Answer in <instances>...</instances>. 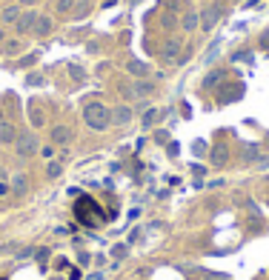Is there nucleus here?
<instances>
[{"label": "nucleus", "mask_w": 269, "mask_h": 280, "mask_svg": "<svg viewBox=\"0 0 269 280\" xmlns=\"http://www.w3.org/2000/svg\"><path fill=\"white\" fill-rule=\"evenodd\" d=\"M178 55H180V40H169L164 46V52H161L164 63H178Z\"/></svg>", "instance_id": "0eeeda50"}, {"label": "nucleus", "mask_w": 269, "mask_h": 280, "mask_svg": "<svg viewBox=\"0 0 269 280\" xmlns=\"http://www.w3.org/2000/svg\"><path fill=\"white\" fill-rule=\"evenodd\" d=\"M35 23H37V14L35 12H26V14H20V17L14 20V29H17V35H26V32H32V29H35Z\"/></svg>", "instance_id": "423d86ee"}, {"label": "nucleus", "mask_w": 269, "mask_h": 280, "mask_svg": "<svg viewBox=\"0 0 269 280\" xmlns=\"http://www.w3.org/2000/svg\"><path fill=\"white\" fill-rule=\"evenodd\" d=\"M221 6H218V3H215V6H206V9H203V14H200V26H203V32H209V29H215V23H218V20H221Z\"/></svg>", "instance_id": "20e7f679"}, {"label": "nucleus", "mask_w": 269, "mask_h": 280, "mask_svg": "<svg viewBox=\"0 0 269 280\" xmlns=\"http://www.w3.org/2000/svg\"><path fill=\"white\" fill-rule=\"evenodd\" d=\"M35 257L40 260V263H46V260H49V249H37V252H35Z\"/></svg>", "instance_id": "c85d7f7f"}, {"label": "nucleus", "mask_w": 269, "mask_h": 280, "mask_svg": "<svg viewBox=\"0 0 269 280\" xmlns=\"http://www.w3.org/2000/svg\"><path fill=\"white\" fill-rule=\"evenodd\" d=\"M20 3H23V6H35L37 0H20Z\"/></svg>", "instance_id": "c9c22d12"}, {"label": "nucleus", "mask_w": 269, "mask_h": 280, "mask_svg": "<svg viewBox=\"0 0 269 280\" xmlns=\"http://www.w3.org/2000/svg\"><path fill=\"white\" fill-rule=\"evenodd\" d=\"M3 40H6V35H3V29H0V43H3Z\"/></svg>", "instance_id": "4c0bfd02"}, {"label": "nucleus", "mask_w": 269, "mask_h": 280, "mask_svg": "<svg viewBox=\"0 0 269 280\" xmlns=\"http://www.w3.org/2000/svg\"><path fill=\"white\" fill-rule=\"evenodd\" d=\"M218 49H221V40H212V46L206 49V55H203V63H212V60L218 58Z\"/></svg>", "instance_id": "6ab92c4d"}, {"label": "nucleus", "mask_w": 269, "mask_h": 280, "mask_svg": "<svg viewBox=\"0 0 269 280\" xmlns=\"http://www.w3.org/2000/svg\"><path fill=\"white\" fill-rule=\"evenodd\" d=\"M129 255V249L123 243H117V246H112V257H117V260H123V257Z\"/></svg>", "instance_id": "b1692460"}, {"label": "nucleus", "mask_w": 269, "mask_h": 280, "mask_svg": "<svg viewBox=\"0 0 269 280\" xmlns=\"http://www.w3.org/2000/svg\"><path fill=\"white\" fill-rule=\"evenodd\" d=\"M0 252H3V249H0Z\"/></svg>", "instance_id": "58836bf2"}, {"label": "nucleus", "mask_w": 269, "mask_h": 280, "mask_svg": "<svg viewBox=\"0 0 269 280\" xmlns=\"http://www.w3.org/2000/svg\"><path fill=\"white\" fill-rule=\"evenodd\" d=\"M198 14L195 12H189V14H183V29H186V32H195V29H198Z\"/></svg>", "instance_id": "f3484780"}, {"label": "nucleus", "mask_w": 269, "mask_h": 280, "mask_svg": "<svg viewBox=\"0 0 269 280\" xmlns=\"http://www.w3.org/2000/svg\"><path fill=\"white\" fill-rule=\"evenodd\" d=\"M129 120H132V109L129 106H115L112 109V123L115 126H126Z\"/></svg>", "instance_id": "6e6552de"}, {"label": "nucleus", "mask_w": 269, "mask_h": 280, "mask_svg": "<svg viewBox=\"0 0 269 280\" xmlns=\"http://www.w3.org/2000/svg\"><path fill=\"white\" fill-rule=\"evenodd\" d=\"M244 83H229V86H223L221 89V103H238L241 97H244Z\"/></svg>", "instance_id": "39448f33"}, {"label": "nucleus", "mask_w": 269, "mask_h": 280, "mask_svg": "<svg viewBox=\"0 0 269 280\" xmlns=\"http://www.w3.org/2000/svg\"><path fill=\"white\" fill-rule=\"evenodd\" d=\"M0 17H3V20H9V23H14V20L20 17V6H9V9H3Z\"/></svg>", "instance_id": "a211bd4d"}, {"label": "nucleus", "mask_w": 269, "mask_h": 280, "mask_svg": "<svg viewBox=\"0 0 269 280\" xmlns=\"http://www.w3.org/2000/svg\"><path fill=\"white\" fill-rule=\"evenodd\" d=\"M155 140H158V143H169V132H158Z\"/></svg>", "instance_id": "7c9ffc66"}, {"label": "nucleus", "mask_w": 269, "mask_h": 280, "mask_svg": "<svg viewBox=\"0 0 269 280\" xmlns=\"http://www.w3.org/2000/svg\"><path fill=\"white\" fill-rule=\"evenodd\" d=\"M226 77V71H221V69H215V71H209L206 77H203V89H212V86H218V83Z\"/></svg>", "instance_id": "f8f14e48"}, {"label": "nucleus", "mask_w": 269, "mask_h": 280, "mask_svg": "<svg viewBox=\"0 0 269 280\" xmlns=\"http://www.w3.org/2000/svg\"><path fill=\"white\" fill-rule=\"evenodd\" d=\"M69 74L75 77V80H83V77H86V71H83L78 63H69Z\"/></svg>", "instance_id": "5701e85b"}, {"label": "nucleus", "mask_w": 269, "mask_h": 280, "mask_svg": "<svg viewBox=\"0 0 269 280\" xmlns=\"http://www.w3.org/2000/svg\"><path fill=\"white\" fill-rule=\"evenodd\" d=\"M235 63H244V60H249V63H252V55H249V52H235Z\"/></svg>", "instance_id": "a878e982"}, {"label": "nucleus", "mask_w": 269, "mask_h": 280, "mask_svg": "<svg viewBox=\"0 0 269 280\" xmlns=\"http://www.w3.org/2000/svg\"><path fill=\"white\" fill-rule=\"evenodd\" d=\"M192 152L198 154V157H203V154L209 152V143H206V140H195V143H192Z\"/></svg>", "instance_id": "aec40b11"}, {"label": "nucleus", "mask_w": 269, "mask_h": 280, "mask_svg": "<svg viewBox=\"0 0 269 280\" xmlns=\"http://www.w3.org/2000/svg\"><path fill=\"white\" fill-rule=\"evenodd\" d=\"M72 9V0H58V12H69Z\"/></svg>", "instance_id": "c756f323"}, {"label": "nucleus", "mask_w": 269, "mask_h": 280, "mask_svg": "<svg viewBox=\"0 0 269 280\" xmlns=\"http://www.w3.org/2000/svg\"><path fill=\"white\" fill-rule=\"evenodd\" d=\"M14 140H17V132H14V126L3 120V123H0V143H14Z\"/></svg>", "instance_id": "9d476101"}, {"label": "nucleus", "mask_w": 269, "mask_h": 280, "mask_svg": "<svg viewBox=\"0 0 269 280\" xmlns=\"http://www.w3.org/2000/svg\"><path fill=\"white\" fill-rule=\"evenodd\" d=\"M149 92H152V83H146V80L135 83V94H138V97H143V94H149Z\"/></svg>", "instance_id": "4be33fe9"}, {"label": "nucleus", "mask_w": 269, "mask_h": 280, "mask_svg": "<svg viewBox=\"0 0 269 280\" xmlns=\"http://www.w3.org/2000/svg\"><path fill=\"white\" fill-rule=\"evenodd\" d=\"M226 157H229V152H226V146H223V143L212 149V163H215V166H223V163H226Z\"/></svg>", "instance_id": "4468645a"}, {"label": "nucleus", "mask_w": 269, "mask_h": 280, "mask_svg": "<svg viewBox=\"0 0 269 280\" xmlns=\"http://www.w3.org/2000/svg\"><path fill=\"white\" fill-rule=\"evenodd\" d=\"M261 46H264V49H269V29L264 32V35H261Z\"/></svg>", "instance_id": "473e14b6"}, {"label": "nucleus", "mask_w": 269, "mask_h": 280, "mask_svg": "<svg viewBox=\"0 0 269 280\" xmlns=\"http://www.w3.org/2000/svg\"><path fill=\"white\" fill-rule=\"evenodd\" d=\"M14 143H17V154H20V157H32V154L37 152V138L32 132H23Z\"/></svg>", "instance_id": "7ed1b4c3"}, {"label": "nucleus", "mask_w": 269, "mask_h": 280, "mask_svg": "<svg viewBox=\"0 0 269 280\" xmlns=\"http://www.w3.org/2000/svg\"><path fill=\"white\" fill-rule=\"evenodd\" d=\"M83 120H86V126L89 129L103 132V129L112 123V112H109L103 103H89L86 109H83Z\"/></svg>", "instance_id": "f257e3e1"}, {"label": "nucleus", "mask_w": 269, "mask_h": 280, "mask_svg": "<svg viewBox=\"0 0 269 280\" xmlns=\"http://www.w3.org/2000/svg\"><path fill=\"white\" fill-rule=\"evenodd\" d=\"M75 211H78V220L86 223V226H100L103 223V211H100V206L92 198H81L78 206H75Z\"/></svg>", "instance_id": "f03ea898"}, {"label": "nucleus", "mask_w": 269, "mask_h": 280, "mask_svg": "<svg viewBox=\"0 0 269 280\" xmlns=\"http://www.w3.org/2000/svg\"><path fill=\"white\" fill-rule=\"evenodd\" d=\"M258 0H246V9H249V6H255Z\"/></svg>", "instance_id": "e433bc0d"}, {"label": "nucleus", "mask_w": 269, "mask_h": 280, "mask_svg": "<svg viewBox=\"0 0 269 280\" xmlns=\"http://www.w3.org/2000/svg\"><path fill=\"white\" fill-rule=\"evenodd\" d=\"M40 80H43L40 74H29V80H26V83H29V86H37V83H40Z\"/></svg>", "instance_id": "2f4dec72"}, {"label": "nucleus", "mask_w": 269, "mask_h": 280, "mask_svg": "<svg viewBox=\"0 0 269 280\" xmlns=\"http://www.w3.org/2000/svg\"><path fill=\"white\" fill-rule=\"evenodd\" d=\"M26 189H29L26 177H23V175H14V177H12V192H14V195H26Z\"/></svg>", "instance_id": "dca6fc26"}, {"label": "nucleus", "mask_w": 269, "mask_h": 280, "mask_svg": "<svg viewBox=\"0 0 269 280\" xmlns=\"http://www.w3.org/2000/svg\"><path fill=\"white\" fill-rule=\"evenodd\" d=\"M86 12H89V3H86V0H83L81 6H78V9H75V17H86Z\"/></svg>", "instance_id": "cd10ccee"}, {"label": "nucleus", "mask_w": 269, "mask_h": 280, "mask_svg": "<svg viewBox=\"0 0 269 280\" xmlns=\"http://www.w3.org/2000/svg\"><path fill=\"white\" fill-rule=\"evenodd\" d=\"M9 192H12V186H6V183H0V198H6Z\"/></svg>", "instance_id": "72a5a7b5"}, {"label": "nucleus", "mask_w": 269, "mask_h": 280, "mask_svg": "<svg viewBox=\"0 0 269 280\" xmlns=\"http://www.w3.org/2000/svg\"><path fill=\"white\" fill-rule=\"evenodd\" d=\"M35 32H37V35H49V32H52V20H49L46 14H37Z\"/></svg>", "instance_id": "2eb2a0df"}, {"label": "nucleus", "mask_w": 269, "mask_h": 280, "mask_svg": "<svg viewBox=\"0 0 269 280\" xmlns=\"http://www.w3.org/2000/svg\"><path fill=\"white\" fill-rule=\"evenodd\" d=\"M129 74H135V77H146L149 74V66L146 63H141V60H129Z\"/></svg>", "instance_id": "9b49d317"}, {"label": "nucleus", "mask_w": 269, "mask_h": 280, "mask_svg": "<svg viewBox=\"0 0 269 280\" xmlns=\"http://www.w3.org/2000/svg\"><path fill=\"white\" fill-rule=\"evenodd\" d=\"M32 63H35V55H29V58L20 60V66H32Z\"/></svg>", "instance_id": "f704fd0d"}, {"label": "nucleus", "mask_w": 269, "mask_h": 280, "mask_svg": "<svg viewBox=\"0 0 269 280\" xmlns=\"http://www.w3.org/2000/svg\"><path fill=\"white\" fill-rule=\"evenodd\" d=\"M166 152H169V157H178V152H180V146L169 140V143H166Z\"/></svg>", "instance_id": "bb28decb"}, {"label": "nucleus", "mask_w": 269, "mask_h": 280, "mask_svg": "<svg viewBox=\"0 0 269 280\" xmlns=\"http://www.w3.org/2000/svg\"><path fill=\"white\" fill-rule=\"evenodd\" d=\"M60 172H63V166H60V163H49V169H46L49 177H58Z\"/></svg>", "instance_id": "393cba45"}, {"label": "nucleus", "mask_w": 269, "mask_h": 280, "mask_svg": "<svg viewBox=\"0 0 269 280\" xmlns=\"http://www.w3.org/2000/svg\"><path fill=\"white\" fill-rule=\"evenodd\" d=\"M52 140H55L58 146H66V143L72 140V129L69 126H55L52 129Z\"/></svg>", "instance_id": "1a4fd4ad"}, {"label": "nucleus", "mask_w": 269, "mask_h": 280, "mask_svg": "<svg viewBox=\"0 0 269 280\" xmlns=\"http://www.w3.org/2000/svg\"><path fill=\"white\" fill-rule=\"evenodd\" d=\"M158 109H149V112H146V115H143V129H149V126H155V120H158Z\"/></svg>", "instance_id": "412c9836"}, {"label": "nucleus", "mask_w": 269, "mask_h": 280, "mask_svg": "<svg viewBox=\"0 0 269 280\" xmlns=\"http://www.w3.org/2000/svg\"><path fill=\"white\" fill-rule=\"evenodd\" d=\"M244 160H246V163H258V160H261V149H258L255 143L244 146Z\"/></svg>", "instance_id": "ddd939ff"}]
</instances>
